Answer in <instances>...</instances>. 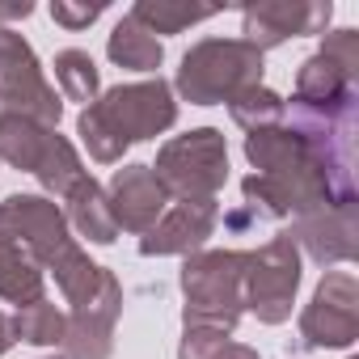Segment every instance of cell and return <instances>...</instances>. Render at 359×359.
Masks as SVG:
<instances>
[{
  "mask_svg": "<svg viewBox=\"0 0 359 359\" xmlns=\"http://www.w3.org/2000/svg\"><path fill=\"white\" fill-rule=\"evenodd\" d=\"M177 359H262L245 342H229L220 330H187L177 342Z\"/></svg>",
  "mask_w": 359,
  "mask_h": 359,
  "instance_id": "cb8c5ba5",
  "label": "cell"
},
{
  "mask_svg": "<svg viewBox=\"0 0 359 359\" xmlns=\"http://www.w3.org/2000/svg\"><path fill=\"white\" fill-rule=\"evenodd\" d=\"M43 283H47V271L26 254V245L13 237L5 212H0V300L9 304H34L43 300Z\"/></svg>",
  "mask_w": 359,
  "mask_h": 359,
  "instance_id": "5bb4252c",
  "label": "cell"
},
{
  "mask_svg": "<svg viewBox=\"0 0 359 359\" xmlns=\"http://www.w3.org/2000/svg\"><path fill=\"white\" fill-rule=\"evenodd\" d=\"M296 287H300V245L287 233H279L262 250L250 254L241 300L262 325H283L292 317Z\"/></svg>",
  "mask_w": 359,
  "mask_h": 359,
  "instance_id": "277c9868",
  "label": "cell"
},
{
  "mask_svg": "<svg viewBox=\"0 0 359 359\" xmlns=\"http://www.w3.org/2000/svg\"><path fill=\"white\" fill-rule=\"evenodd\" d=\"M106 55L118 64V68H131V72H156L161 60H165V43L156 34H148L131 13L110 30V43H106Z\"/></svg>",
  "mask_w": 359,
  "mask_h": 359,
  "instance_id": "ac0fdd59",
  "label": "cell"
},
{
  "mask_svg": "<svg viewBox=\"0 0 359 359\" xmlns=\"http://www.w3.org/2000/svg\"><path fill=\"white\" fill-rule=\"evenodd\" d=\"M330 18H334L330 0H262V5L241 9V34H245L250 47L271 51L287 39L325 34Z\"/></svg>",
  "mask_w": 359,
  "mask_h": 359,
  "instance_id": "ba28073f",
  "label": "cell"
},
{
  "mask_svg": "<svg viewBox=\"0 0 359 359\" xmlns=\"http://www.w3.org/2000/svg\"><path fill=\"white\" fill-rule=\"evenodd\" d=\"M287 237L296 245H304V254L317 266L351 262L359 254V241H355V203H334V208L296 216V224H292Z\"/></svg>",
  "mask_w": 359,
  "mask_h": 359,
  "instance_id": "4fadbf2b",
  "label": "cell"
},
{
  "mask_svg": "<svg viewBox=\"0 0 359 359\" xmlns=\"http://www.w3.org/2000/svg\"><path fill=\"white\" fill-rule=\"evenodd\" d=\"M13 342H18V338H13V321H9L5 313H0V355H5Z\"/></svg>",
  "mask_w": 359,
  "mask_h": 359,
  "instance_id": "83f0119b",
  "label": "cell"
},
{
  "mask_svg": "<svg viewBox=\"0 0 359 359\" xmlns=\"http://www.w3.org/2000/svg\"><path fill=\"white\" fill-rule=\"evenodd\" d=\"M60 110L64 102L47 85L34 47L22 34H13L9 26H0V114H22L43 127H55Z\"/></svg>",
  "mask_w": 359,
  "mask_h": 359,
  "instance_id": "5b68a950",
  "label": "cell"
},
{
  "mask_svg": "<svg viewBox=\"0 0 359 359\" xmlns=\"http://www.w3.org/2000/svg\"><path fill=\"white\" fill-rule=\"evenodd\" d=\"M245 262L250 254L241 250H199L182 262V325L187 330H220L233 334L245 300H241V283H245Z\"/></svg>",
  "mask_w": 359,
  "mask_h": 359,
  "instance_id": "6da1fadb",
  "label": "cell"
},
{
  "mask_svg": "<svg viewBox=\"0 0 359 359\" xmlns=\"http://www.w3.org/2000/svg\"><path fill=\"white\" fill-rule=\"evenodd\" d=\"M13 321V338L30 342V346H64V330H68V313H60L55 304L47 300H34V304H22Z\"/></svg>",
  "mask_w": 359,
  "mask_h": 359,
  "instance_id": "603a6c76",
  "label": "cell"
},
{
  "mask_svg": "<svg viewBox=\"0 0 359 359\" xmlns=\"http://www.w3.org/2000/svg\"><path fill=\"white\" fill-rule=\"evenodd\" d=\"M30 13H34L30 0H22V5H0V18H30Z\"/></svg>",
  "mask_w": 359,
  "mask_h": 359,
  "instance_id": "f1b7e54d",
  "label": "cell"
},
{
  "mask_svg": "<svg viewBox=\"0 0 359 359\" xmlns=\"http://www.w3.org/2000/svg\"><path fill=\"white\" fill-rule=\"evenodd\" d=\"M76 135H81V144L89 148V156H93L97 165H118L123 152H127V144H123V140H118V135H114V131H110L89 106H85L81 118H76Z\"/></svg>",
  "mask_w": 359,
  "mask_h": 359,
  "instance_id": "d4e9b609",
  "label": "cell"
},
{
  "mask_svg": "<svg viewBox=\"0 0 359 359\" xmlns=\"http://www.w3.org/2000/svg\"><path fill=\"white\" fill-rule=\"evenodd\" d=\"M262 85V51L245 39H203L182 55L173 89L191 106L233 102L241 89Z\"/></svg>",
  "mask_w": 359,
  "mask_h": 359,
  "instance_id": "7a4b0ae2",
  "label": "cell"
},
{
  "mask_svg": "<svg viewBox=\"0 0 359 359\" xmlns=\"http://www.w3.org/2000/svg\"><path fill=\"white\" fill-rule=\"evenodd\" d=\"M51 275H55V287L64 292V300L76 309V304H85V300H93L97 296V287H102V271L106 266H97V262H89V254L72 241L51 266H47Z\"/></svg>",
  "mask_w": 359,
  "mask_h": 359,
  "instance_id": "d6986e66",
  "label": "cell"
},
{
  "mask_svg": "<svg viewBox=\"0 0 359 359\" xmlns=\"http://www.w3.org/2000/svg\"><path fill=\"white\" fill-rule=\"evenodd\" d=\"M359 338V283L351 271H330L309 309L300 313V346L309 351H342Z\"/></svg>",
  "mask_w": 359,
  "mask_h": 359,
  "instance_id": "52a82bcc",
  "label": "cell"
},
{
  "mask_svg": "<svg viewBox=\"0 0 359 359\" xmlns=\"http://www.w3.org/2000/svg\"><path fill=\"white\" fill-rule=\"evenodd\" d=\"M106 199H110L114 224L127 229V233H148L169 208V195L156 182L152 165H123V169H114L110 187H106Z\"/></svg>",
  "mask_w": 359,
  "mask_h": 359,
  "instance_id": "7c38bea8",
  "label": "cell"
},
{
  "mask_svg": "<svg viewBox=\"0 0 359 359\" xmlns=\"http://www.w3.org/2000/svg\"><path fill=\"white\" fill-rule=\"evenodd\" d=\"M102 13H106V5H68V0H55V5H51V18H55L60 26H68V30L93 26Z\"/></svg>",
  "mask_w": 359,
  "mask_h": 359,
  "instance_id": "4316f807",
  "label": "cell"
},
{
  "mask_svg": "<svg viewBox=\"0 0 359 359\" xmlns=\"http://www.w3.org/2000/svg\"><path fill=\"white\" fill-rule=\"evenodd\" d=\"M220 224V208L216 199L208 203H177V208H165V216L140 237V254L144 258H165V254H199L203 241L216 233Z\"/></svg>",
  "mask_w": 359,
  "mask_h": 359,
  "instance_id": "8fae6325",
  "label": "cell"
},
{
  "mask_svg": "<svg viewBox=\"0 0 359 359\" xmlns=\"http://www.w3.org/2000/svg\"><path fill=\"white\" fill-rule=\"evenodd\" d=\"M127 148L140 144V140H152L161 131H169L177 123V102H173V89L169 81L152 76V81H140V85H114L106 89L93 106H89Z\"/></svg>",
  "mask_w": 359,
  "mask_h": 359,
  "instance_id": "8992f818",
  "label": "cell"
},
{
  "mask_svg": "<svg viewBox=\"0 0 359 359\" xmlns=\"http://www.w3.org/2000/svg\"><path fill=\"white\" fill-rule=\"evenodd\" d=\"M47 359H64V355H47Z\"/></svg>",
  "mask_w": 359,
  "mask_h": 359,
  "instance_id": "f546056e",
  "label": "cell"
},
{
  "mask_svg": "<svg viewBox=\"0 0 359 359\" xmlns=\"http://www.w3.org/2000/svg\"><path fill=\"white\" fill-rule=\"evenodd\" d=\"M123 313V283L114 271H102V287L93 300L68 313L64 330V359H110L114 351V321Z\"/></svg>",
  "mask_w": 359,
  "mask_h": 359,
  "instance_id": "9c48e42d",
  "label": "cell"
},
{
  "mask_svg": "<svg viewBox=\"0 0 359 359\" xmlns=\"http://www.w3.org/2000/svg\"><path fill=\"white\" fill-rule=\"evenodd\" d=\"M5 212L13 237L26 245V254L47 271L68 245H72V233H68V216L47 199V195H9L0 203Z\"/></svg>",
  "mask_w": 359,
  "mask_h": 359,
  "instance_id": "30bf717a",
  "label": "cell"
},
{
  "mask_svg": "<svg viewBox=\"0 0 359 359\" xmlns=\"http://www.w3.org/2000/svg\"><path fill=\"white\" fill-rule=\"evenodd\" d=\"M51 140H55V127H43L22 114H0V161H9L13 169L39 173Z\"/></svg>",
  "mask_w": 359,
  "mask_h": 359,
  "instance_id": "e0dca14e",
  "label": "cell"
},
{
  "mask_svg": "<svg viewBox=\"0 0 359 359\" xmlns=\"http://www.w3.org/2000/svg\"><path fill=\"white\" fill-rule=\"evenodd\" d=\"M304 106H338V102H355V76L346 68H338L325 51H313L300 72H296V97Z\"/></svg>",
  "mask_w": 359,
  "mask_h": 359,
  "instance_id": "9a60e30c",
  "label": "cell"
},
{
  "mask_svg": "<svg viewBox=\"0 0 359 359\" xmlns=\"http://www.w3.org/2000/svg\"><path fill=\"white\" fill-rule=\"evenodd\" d=\"M64 203H68V224L81 233V237H89L93 245H110L114 237H118V224H114V212H110V199H106V191L93 182V177L85 173L81 182L64 195Z\"/></svg>",
  "mask_w": 359,
  "mask_h": 359,
  "instance_id": "2e32d148",
  "label": "cell"
},
{
  "mask_svg": "<svg viewBox=\"0 0 359 359\" xmlns=\"http://www.w3.org/2000/svg\"><path fill=\"white\" fill-rule=\"evenodd\" d=\"M321 51H325L338 68H346L351 76H359V30H334V34H325Z\"/></svg>",
  "mask_w": 359,
  "mask_h": 359,
  "instance_id": "484cf974",
  "label": "cell"
},
{
  "mask_svg": "<svg viewBox=\"0 0 359 359\" xmlns=\"http://www.w3.org/2000/svg\"><path fill=\"white\" fill-rule=\"evenodd\" d=\"M283 110H287V102H283L275 89H266V85L241 89V93L229 102V114H233V123H237L245 135H250V131L279 127V123H283Z\"/></svg>",
  "mask_w": 359,
  "mask_h": 359,
  "instance_id": "7402d4cb",
  "label": "cell"
},
{
  "mask_svg": "<svg viewBox=\"0 0 359 359\" xmlns=\"http://www.w3.org/2000/svg\"><path fill=\"white\" fill-rule=\"evenodd\" d=\"M156 182L177 203H208L229 182V144L216 127H195L187 135H173L156 152Z\"/></svg>",
  "mask_w": 359,
  "mask_h": 359,
  "instance_id": "3957f363",
  "label": "cell"
},
{
  "mask_svg": "<svg viewBox=\"0 0 359 359\" xmlns=\"http://www.w3.org/2000/svg\"><path fill=\"white\" fill-rule=\"evenodd\" d=\"M55 81H60V93L68 102H81V106H93L97 93H102V76H97V64L89 51H60L55 55Z\"/></svg>",
  "mask_w": 359,
  "mask_h": 359,
  "instance_id": "44dd1931",
  "label": "cell"
},
{
  "mask_svg": "<svg viewBox=\"0 0 359 359\" xmlns=\"http://www.w3.org/2000/svg\"><path fill=\"white\" fill-rule=\"evenodd\" d=\"M220 9L212 5H177V0H140L131 9V18L148 30V34H177L187 26H199L208 18H216Z\"/></svg>",
  "mask_w": 359,
  "mask_h": 359,
  "instance_id": "ffe728a7",
  "label": "cell"
}]
</instances>
